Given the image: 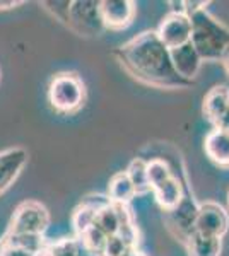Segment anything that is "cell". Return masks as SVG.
<instances>
[{
	"mask_svg": "<svg viewBox=\"0 0 229 256\" xmlns=\"http://www.w3.org/2000/svg\"><path fill=\"white\" fill-rule=\"evenodd\" d=\"M227 207H229V192H227Z\"/></svg>",
	"mask_w": 229,
	"mask_h": 256,
	"instance_id": "obj_28",
	"label": "cell"
},
{
	"mask_svg": "<svg viewBox=\"0 0 229 256\" xmlns=\"http://www.w3.org/2000/svg\"><path fill=\"white\" fill-rule=\"evenodd\" d=\"M128 248L125 244V241L120 236H111L106 239V244H105V250H103V256H123L127 253Z\"/></svg>",
	"mask_w": 229,
	"mask_h": 256,
	"instance_id": "obj_22",
	"label": "cell"
},
{
	"mask_svg": "<svg viewBox=\"0 0 229 256\" xmlns=\"http://www.w3.org/2000/svg\"><path fill=\"white\" fill-rule=\"evenodd\" d=\"M229 229V214L222 205L215 202H205L198 205L195 217V230L203 236L222 238Z\"/></svg>",
	"mask_w": 229,
	"mask_h": 256,
	"instance_id": "obj_6",
	"label": "cell"
},
{
	"mask_svg": "<svg viewBox=\"0 0 229 256\" xmlns=\"http://www.w3.org/2000/svg\"><path fill=\"white\" fill-rule=\"evenodd\" d=\"M99 12L106 30H125L135 18V4L132 0H103Z\"/></svg>",
	"mask_w": 229,
	"mask_h": 256,
	"instance_id": "obj_9",
	"label": "cell"
},
{
	"mask_svg": "<svg viewBox=\"0 0 229 256\" xmlns=\"http://www.w3.org/2000/svg\"><path fill=\"white\" fill-rule=\"evenodd\" d=\"M108 204H111V202L108 200V196H103V195H87L82 198V202L76 207L74 216H72V226H74V230H76L77 238L81 236L82 232H86L89 227H93L96 214Z\"/></svg>",
	"mask_w": 229,
	"mask_h": 256,
	"instance_id": "obj_11",
	"label": "cell"
},
{
	"mask_svg": "<svg viewBox=\"0 0 229 256\" xmlns=\"http://www.w3.org/2000/svg\"><path fill=\"white\" fill-rule=\"evenodd\" d=\"M118 64L134 79L159 89H183L193 82L181 79L173 67L169 50L156 31H144L113 52Z\"/></svg>",
	"mask_w": 229,
	"mask_h": 256,
	"instance_id": "obj_1",
	"label": "cell"
},
{
	"mask_svg": "<svg viewBox=\"0 0 229 256\" xmlns=\"http://www.w3.org/2000/svg\"><path fill=\"white\" fill-rule=\"evenodd\" d=\"M41 6L47 9L50 14L55 19H58L60 22H64L67 26L69 20V9H70V2L64 0V2H55V0H50V2H41Z\"/></svg>",
	"mask_w": 229,
	"mask_h": 256,
	"instance_id": "obj_21",
	"label": "cell"
},
{
	"mask_svg": "<svg viewBox=\"0 0 229 256\" xmlns=\"http://www.w3.org/2000/svg\"><path fill=\"white\" fill-rule=\"evenodd\" d=\"M220 64L224 65V68H226V72H227V76H229V46H227L226 52H224L222 58H220Z\"/></svg>",
	"mask_w": 229,
	"mask_h": 256,
	"instance_id": "obj_27",
	"label": "cell"
},
{
	"mask_svg": "<svg viewBox=\"0 0 229 256\" xmlns=\"http://www.w3.org/2000/svg\"><path fill=\"white\" fill-rule=\"evenodd\" d=\"M26 162L28 152L23 147H12L0 152V195L14 184Z\"/></svg>",
	"mask_w": 229,
	"mask_h": 256,
	"instance_id": "obj_10",
	"label": "cell"
},
{
	"mask_svg": "<svg viewBox=\"0 0 229 256\" xmlns=\"http://www.w3.org/2000/svg\"><path fill=\"white\" fill-rule=\"evenodd\" d=\"M127 176L130 180L132 186L135 190V195H144V193L151 192L149 186V180H147V162L140 158H135L128 164L127 168Z\"/></svg>",
	"mask_w": 229,
	"mask_h": 256,
	"instance_id": "obj_19",
	"label": "cell"
},
{
	"mask_svg": "<svg viewBox=\"0 0 229 256\" xmlns=\"http://www.w3.org/2000/svg\"><path fill=\"white\" fill-rule=\"evenodd\" d=\"M191 20V40L202 62H220L229 46V30L215 20L207 9L195 12Z\"/></svg>",
	"mask_w": 229,
	"mask_h": 256,
	"instance_id": "obj_2",
	"label": "cell"
},
{
	"mask_svg": "<svg viewBox=\"0 0 229 256\" xmlns=\"http://www.w3.org/2000/svg\"><path fill=\"white\" fill-rule=\"evenodd\" d=\"M99 232H103L106 238L116 236L120 230V217H118V210L113 204L105 205L94 217V224H93Z\"/></svg>",
	"mask_w": 229,
	"mask_h": 256,
	"instance_id": "obj_18",
	"label": "cell"
},
{
	"mask_svg": "<svg viewBox=\"0 0 229 256\" xmlns=\"http://www.w3.org/2000/svg\"><path fill=\"white\" fill-rule=\"evenodd\" d=\"M2 250H0V256H33L31 251L28 250H23L19 246H14V244H9L2 239Z\"/></svg>",
	"mask_w": 229,
	"mask_h": 256,
	"instance_id": "obj_23",
	"label": "cell"
},
{
	"mask_svg": "<svg viewBox=\"0 0 229 256\" xmlns=\"http://www.w3.org/2000/svg\"><path fill=\"white\" fill-rule=\"evenodd\" d=\"M33 256H53V254H52V251H50V242H47V244L41 248L40 251H36V253L33 254Z\"/></svg>",
	"mask_w": 229,
	"mask_h": 256,
	"instance_id": "obj_26",
	"label": "cell"
},
{
	"mask_svg": "<svg viewBox=\"0 0 229 256\" xmlns=\"http://www.w3.org/2000/svg\"><path fill=\"white\" fill-rule=\"evenodd\" d=\"M229 106V88L227 86H214L203 98V114L210 123H214Z\"/></svg>",
	"mask_w": 229,
	"mask_h": 256,
	"instance_id": "obj_15",
	"label": "cell"
},
{
	"mask_svg": "<svg viewBox=\"0 0 229 256\" xmlns=\"http://www.w3.org/2000/svg\"><path fill=\"white\" fill-rule=\"evenodd\" d=\"M169 55H171L173 67L178 76L188 82H193L202 65V60L198 53L195 52L193 44L186 43L180 48L169 50Z\"/></svg>",
	"mask_w": 229,
	"mask_h": 256,
	"instance_id": "obj_12",
	"label": "cell"
},
{
	"mask_svg": "<svg viewBox=\"0 0 229 256\" xmlns=\"http://www.w3.org/2000/svg\"><path fill=\"white\" fill-rule=\"evenodd\" d=\"M173 176V171L169 168V164L162 159H152L147 162V180L151 190L157 184H161L162 181H166L168 178Z\"/></svg>",
	"mask_w": 229,
	"mask_h": 256,
	"instance_id": "obj_20",
	"label": "cell"
},
{
	"mask_svg": "<svg viewBox=\"0 0 229 256\" xmlns=\"http://www.w3.org/2000/svg\"><path fill=\"white\" fill-rule=\"evenodd\" d=\"M203 150L205 156L215 166L227 169L229 168V132L214 128L207 134L203 140Z\"/></svg>",
	"mask_w": 229,
	"mask_h": 256,
	"instance_id": "obj_13",
	"label": "cell"
},
{
	"mask_svg": "<svg viewBox=\"0 0 229 256\" xmlns=\"http://www.w3.org/2000/svg\"><path fill=\"white\" fill-rule=\"evenodd\" d=\"M23 0H0V10H11L18 6H23Z\"/></svg>",
	"mask_w": 229,
	"mask_h": 256,
	"instance_id": "obj_25",
	"label": "cell"
},
{
	"mask_svg": "<svg viewBox=\"0 0 229 256\" xmlns=\"http://www.w3.org/2000/svg\"><path fill=\"white\" fill-rule=\"evenodd\" d=\"M156 32L168 50L180 48L191 40V20L185 14L169 12L159 22Z\"/></svg>",
	"mask_w": 229,
	"mask_h": 256,
	"instance_id": "obj_7",
	"label": "cell"
},
{
	"mask_svg": "<svg viewBox=\"0 0 229 256\" xmlns=\"http://www.w3.org/2000/svg\"><path fill=\"white\" fill-rule=\"evenodd\" d=\"M214 128H219V130L229 132V106L224 110V113L214 122Z\"/></svg>",
	"mask_w": 229,
	"mask_h": 256,
	"instance_id": "obj_24",
	"label": "cell"
},
{
	"mask_svg": "<svg viewBox=\"0 0 229 256\" xmlns=\"http://www.w3.org/2000/svg\"><path fill=\"white\" fill-rule=\"evenodd\" d=\"M50 226V212L45 205L26 200L16 207L11 217L7 236H43Z\"/></svg>",
	"mask_w": 229,
	"mask_h": 256,
	"instance_id": "obj_4",
	"label": "cell"
},
{
	"mask_svg": "<svg viewBox=\"0 0 229 256\" xmlns=\"http://www.w3.org/2000/svg\"><path fill=\"white\" fill-rule=\"evenodd\" d=\"M151 192L156 196V202L159 204V207L164 210V212H171L173 208H176L178 205L181 204L183 196H185V192H183L181 183L178 181L176 176L168 178L166 181H162L161 184L154 186Z\"/></svg>",
	"mask_w": 229,
	"mask_h": 256,
	"instance_id": "obj_14",
	"label": "cell"
},
{
	"mask_svg": "<svg viewBox=\"0 0 229 256\" xmlns=\"http://www.w3.org/2000/svg\"><path fill=\"white\" fill-rule=\"evenodd\" d=\"M67 28L84 38H94L106 30L99 12V2L93 0H76L70 2Z\"/></svg>",
	"mask_w": 229,
	"mask_h": 256,
	"instance_id": "obj_5",
	"label": "cell"
},
{
	"mask_svg": "<svg viewBox=\"0 0 229 256\" xmlns=\"http://www.w3.org/2000/svg\"><path fill=\"white\" fill-rule=\"evenodd\" d=\"M198 207L193 204V200L186 195L183 196L181 204L171 212H164V220L168 226L169 232L174 238H178L185 244L186 239L195 232V217H197Z\"/></svg>",
	"mask_w": 229,
	"mask_h": 256,
	"instance_id": "obj_8",
	"label": "cell"
},
{
	"mask_svg": "<svg viewBox=\"0 0 229 256\" xmlns=\"http://www.w3.org/2000/svg\"><path fill=\"white\" fill-rule=\"evenodd\" d=\"M86 86L74 72H62L52 77L48 86V102L57 113L70 114L84 106Z\"/></svg>",
	"mask_w": 229,
	"mask_h": 256,
	"instance_id": "obj_3",
	"label": "cell"
},
{
	"mask_svg": "<svg viewBox=\"0 0 229 256\" xmlns=\"http://www.w3.org/2000/svg\"><path fill=\"white\" fill-rule=\"evenodd\" d=\"M188 256H219L220 254V238L203 236V234L195 230L185 242Z\"/></svg>",
	"mask_w": 229,
	"mask_h": 256,
	"instance_id": "obj_16",
	"label": "cell"
},
{
	"mask_svg": "<svg viewBox=\"0 0 229 256\" xmlns=\"http://www.w3.org/2000/svg\"><path fill=\"white\" fill-rule=\"evenodd\" d=\"M135 196V190L128 180L127 172H116L108 183V200L115 205H128V202Z\"/></svg>",
	"mask_w": 229,
	"mask_h": 256,
	"instance_id": "obj_17",
	"label": "cell"
}]
</instances>
